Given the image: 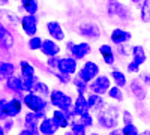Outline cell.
I'll use <instances>...</instances> for the list:
<instances>
[{
	"instance_id": "cell-1",
	"label": "cell",
	"mask_w": 150,
	"mask_h": 135,
	"mask_svg": "<svg viewBox=\"0 0 150 135\" xmlns=\"http://www.w3.org/2000/svg\"><path fill=\"white\" fill-rule=\"evenodd\" d=\"M98 123L105 129H116L119 123V110L114 105H104L98 113Z\"/></svg>"
},
{
	"instance_id": "cell-2",
	"label": "cell",
	"mask_w": 150,
	"mask_h": 135,
	"mask_svg": "<svg viewBox=\"0 0 150 135\" xmlns=\"http://www.w3.org/2000/svg\"><path fill=\"white\" fill-rule=\"evenodd\" d=\"M50 102L51 105H54L57 110H62V111H71L74 108V102H72V98L69 95H66L65 92L62 90H51L50 93Z\"/></svg>"
},
{
	"instance_id": "cell-3",
	"label": "cell",
	"mask_w": 150,
	"mask_h": 135,
	"mask_svg": "<svg viewBox=\"0 0 150 135\" xmlns=\"http://www.w3.org/2000/svg\"><path fill=\"white\" fill-rule=\"evenodd\" d=\"M21 108H23V104L17 99V98H14V99H11V101L2 99L0 101V119L5 122L6 119L15 117L21 113Z\"/></svg>"
},
{
	"instance_id": "cell-4",
	"label": "cell",
	"mask_w": 150,
	"mask_h": 135,
	"mask_svg": "<svg viewBox=\"0 0 150 135\" xmlns=\"http://www.w3.org/2000/svg\"><path fill=\"white\" fill-rule=\"evenodd\" d=\"M107 14L111 18H117L119 21H128L131 18V12L128 6L120 3L119 0H108L107 2Z\"/></svg>"
},
{
	"instance_id": "cell-5",
	"label": "cell",
	"mask_w": 150,
	"mask_h": 135,
	"mask_svg": "<svg viewBox=\"0 0 150 135\" xmlns=\"http://www.w3.org/2000/svg\"><path fill=\"white\" fill-rule=\"evenodd\" d=\"M45 119V111H29L24 117V128L29 129L33 135H39V125Z\"/></svg>"
},
{
	"instance_id": "cell-6",
	"label": "cell",
	"mask_w": 150,
	"mask_h": 135,
	"mask_svg": "<svg viewBox=\"0 0 150 135\" xmlns=\"http://www.w3.org/2000/svg\"><path fill=\"white\" fill-rule=\"evenodd\" d=\"M23 102L30 111H45L47 108V102L44 101V98L36 95V93H27L26 96L23 98Z\"/></svg>"
},
{
	"instance_id": "cell-7",
	"label": "cell",
	"mask_w": 150,
	"mask_h": 135,
	"mask_svg": "<svg viewBox=\"0 0 150 135\" xmlns=\"http://www.w3.org/2000/svg\"><path fill=\"white\" fill-rule=\"evenodd\" d=\"M78 33L87 39H96L101 36V29L93 21H83L78 26Z\"/></svg>"
},
{
	"instance_id": "cell-8",
	"label": "cell",
	"mask_w": 150,
	"mask_h": 135,
	"mask_svg": "<svg viewBox=\"0 0 150 135\" xmlns=\"http://www.w3.org/2000/svg\"><path fill=\"white\" fill-rule=\"evenodd\" d=\"M66 47H68V50L71 51L72 57L77 59V60L84 59L87 54L92 51V47H90L89 42H78V44H75V42H71V41H69V42L66 44Z\"/></svg>"
},
{
	"instance_id": "cell-9",
	"label": "cell",
	"mask_w": 150,
	"mask_h": 135,
	"mask_svg": "<svg viewBox=\"0 0 150 135\" xmlns=\"http://www.w3.org/2000/svg\"><path fill=\"white\" fill-rule=\"evenodd\" d=\"M78 77L86 83H92L96 77H99V66L95 62H86L78 71Z\"/></svg>"
},
{
	"instance_id": "cell-10",
	"label": "cell",
	"mask_w": 150,
	"mask_h": 135,
	"mask_svg": "<svg viewBox=\"0 0 150 135\" xmlns=\"http://www.w3.org/2000/svg\"><path fill=\"white\" fill-rule=\"evenodd\" d=\"M89 87H90L92 93H96V95L102 96L104 93H108V90L111 89V80L107 75H99L90 83Z\"/></svg>"
},
{
	"instance_id": "cell-11",
	"label": "cell",
	"mask_w": 150,
	"mask_h": 135,
	"mask_svg": "<svg viewBox=\"0 0 150 135\" xmlns=\"http://www.w3.org/2000/svg\"><path fill=\"white\" fill-rule=\"evenodd\" d=\"M77 59L74 57H60L59 59V65H57V71L62 74H66V75H72V74L77 72Z\"/></svg>"
},
{
	"instance_id": "cell-12",
	"label": "cell",
	"mask_w": 150,
	"mask_h": 135,
	"mask_svg": "<svg viewBox=\"0 0 150 135\" xmlns=\"http://www.w3.org/2000/svg\"><path fill=\"white\" fill-rule=\"evenodd\" d=\"M21 29L27 36H30V38L32 36H36V32H38V20H36V17L26 14L21 18Z\"/></svg>"
},
{
	"instance_id": "cell-13",
	"label": "cell",
	"mask_w": 150,
	"mask_h": 135,
	"mask_svg": "<svg viewBox=\"0 0 150 135\" xmlns=\"http://www.w3.org/2000/svg\"><path fill=\"white\" fill-rule=\"evenodd\" d=\"M47 32H48L50 36H51V39H54L57 42L65 39V32H63V29H62L59 21H54V20L48 21L47 23Z\"/></svg>"
},
{
	"instance_id": "cell-14",
	"label": "cell",
	"mask_w": 150,
	"mask_h": 135,
	"mask_svg": "<svg viewBox=\"0 0 150 135\" xmlns=\"http://www.w3.org/2000/svg\"><path fill=\"white\" fill-rule=\"evenodd\" d=\"M131 33L123 30V29H112L111 35H110V39L114 45H125L128 41H131Z\"/></svg>"
},
{
	"instance_id": "cell-15",
	"label": "cell",
	"mask_w": 150,
	"mask_h": 135,
	"mask_svg": "<svg viewBox=\"0 0 150 135\" xmlns=\"http://www.w3.org/2000/svg\"><path fill=\"white\" fill-rule=\"evenodd\" d=\"M41 51L47 57H56L60 53V47H59L57 41H54V39H44Z\"/></svg>"
},
{
	"instance_id": "cell-16",
	"label": "cell",
	"mask_w": 150,
	"mask_h": 135,
	"mask_svg": "<svg viewBox=\"0 0 150 135\" xmlns=\"http://www.w3.org/2000/svg\"><path fill=\"white\" fill-rule=\"evenodd\" d=\"M51 119L54 122V125L57 128H69L71 126V119L68 116L66 111H62V110H54L53 114H51Z\"/></svg>"
},
{
	"instance_id": "cell-17",
	"label": "cell",
	"mask_w": 150,
	"mask_h": 135,
	"mask_svg": "<svg viewBox=\"0 0 150 135\" xmlns=\"http://www.w3.org/2000/svg\"><path fill=\"white\" fill-rule=\"evenodd\" d=\"M89 102L84 95H78V98L74 102V113L75 116H84L86 113H89Z\"/></svg>"
},
{
	"instance_id": "cell-18",
	"label": "cell",
	"mask_w": 150,
	"mask_h": 135,
	"mask_svg": "<svg viewBox=\"0 0 150 135\" xmlns=\"http://www.w3.org/2000/svg\"><path fill=\"white\" fill-rule=\"evenodd\" d=\"M0 44H2L3 50H11L14 45V36L5 26H0Z\"/></svg>"
},
{
	"instance_id": "cell-19",
	"label": "cell",
	"mask_w": 150,
	"mask_h": 135,
	"mask_svg": "<svg viewBox=\"0 0 150 135\" xmlns=\"http://www.w3.org/2000/svg\"><path fill=\"white\" fill-rule=\"evenodd\" d=\"M131 92H132V95H134L138 101H143L144 98H146L144 84H143L141 80H138V78H135V80L131 81Z\"/></svg>"
},
{
	"instance_id": "cell-20",
	"label": "cell",
	"mask_w": 150,
	"mask_h": 135,
	"mask_svg": "<svg viewBox=\"0 0 150 135\" xmlns=\"http://www.w3.org/2000/svg\"><path fill=\"white\" fill-rule=\"evenodd\" d=\"M57 129H59V128L54 125V122H53L51 117H45V119L41 122V125H39V132H41L42 135H54Z\"/></svg>"
},
{
	"instance_id": "cell-21",
	"label": "cell",
	"mask_w": 150,
	"mask_h": 135,
	"mask_svg": "<svg viewBox=\"0 0 150 135\" xmlns=\"http://www.w3.org/2000/svg\"><path fill=\"white\" fill-rule=\"evenodd\" d=\"M99 54L102 56L105 65H112V63H114V51H112L111 45H108V44L101 45V47H99Z\"/></svg>"
},
{
	"instance_id": "cell-22",
	"label": "cell",
	"mask_w": 150,
	"mask_h": 135,
	"mask_svg": "<svg viewBox=\"0 0 150 135\" xmlns=\"http://www.w3.org/2000/svg\"><path fill=\"white\" fill-rule=\"evenodd\" d=\"M131 54H132V60L137 62L138 65H143L146 60H147V56H146V51L141 45H134L132 50H131Z\"/></svg>"
},
{
	"instance_id": "cell-23",
	"label": "cell",
	"mask_w": 150,
	"mask_h": 135,
	"mask_svg": "<svg viewBox=\"0 0 150 135\" xmlns=\"http://www.w3.org/2000/svg\"><path fill=\"white\" fill-rule=\"evenodd\" d=\"M6 89L11 92H21L23 90V77H11L6 80Z\"/></svg>"
},
{
	"instance_id": "cell-24",
	"label": "cell",
	"mask_w": 150,
	"mask_h": 135,
	"mask_svg": "<svg viewBox=\"0 0 150 135\" xmlns=\"http://www.w3.org/2000/svg\"><path fill=\"white\" fill-rule=\"evenodd\" d=\"M87 102H89V108L90 110H99V108H104V105H105L102 96L96 95V93H90L89 98H87Z\"/></svg>"
},
{
	"instance_id": "cell-25",
	"label": "cell",
	"mask_w": 150,
	"mask_h": 135,
	"mask_svg": "<svg viewBox=\"0 0 150 135\" xmlns=\"http://www.w3.org/2000/svg\"><path fill=\"white\" fill-rule=\"evenodd\" d=\"M15 74V66L12 65L11 62H2L0 65V75H2L3 80H8L11 77H14Z\"/></svg>"
},
{
	"instance_id": "cell-26",
	"label": "cell",
	"mask_w": 150,
	"mask_h": 135,
	"mask_svg": "<svg viewBox=\"0 0 150 135\" xmlns=\"http://www.w3.org/2000/svg\"><path fill=\"white\" fill-rule=\"evenodd\" d=\"M21 8H23L24 12H26V14H29V15H36L38 9H39L36 0H21Z\"/></svg>"
},
{
	"instance_id": "cell-27",
	"label": "cell",
	"mask_w": 150,
	"mask_h": 135,
	"mask_svg": "<svg viewBox=\"0 0 150 135\" xmlns=\"http://www.w3.org/2000/svg\"><path fill=\"white\" fill-rule=\"evenodd\" d=\"M20 71H21L23 78L35 77V68H33V65H30V62H27V60H21L20 62Z\"/></svg>"
},
{
	"instance_id": "cell-28",
	"label": "cell",
	"mask_w": 150,
	"mask_h": 135,
	"mask_svg": "<svg viewBox=\"0 0 150 135\" xmlns=\"http://www.w3.org/2000/svg\"><path fill=\"white\" fill-rule=\"evenodd\" d=\"M140 18L143 23H150V0H144L140 5Z\"/></svg>"
},
{
	"instance_id": "cell-29",
	"label": "cell",
	"mask_w": 150,
	"mask_h": 135,
	"mask_svg": "<svg viewBox=\"0 0 150 135\" xmlns=\"http://www.w3.org/2000/svg\"><path fill=\"white\" fill-rule=\"evenodd\" d=\"M111 78L114 80V84L119 86L120 89H123L126 86V75L122 72V71H112L111 72Z\"/></svg>"
},
{
	"instance_id": "cell-30",
	"label": "cell",
	"mask_w": 150,
	"mask_h": 135,
	"mask_svg": "<svg viewBox=\"0 0 150 135\" xmlns=\"http://www.w3.org/2000/svg\"><path fill=\"white\" fill-rule=\"evenodd\" d=\"M32 93H36V95H39V96H47V95L51 93V90L48 89V86H47L45 83L38 81V83L35 84V87H33V92H32Z\"/></svg>"
},
{
	"instance_id": "cell-31",
	"label": "cell",
	"mask_w": 150,
	"mask_h": 135,
	"mask_svg": "<svg viewBox=\"0 0 150 135\" xmlns=\"http://www.w3.org/2000/svg\"><path fill=\"white\" fill-rule=\"evenodd\" d=\"M108 96L111 99H114L116 102H122L123 101V92L119 86H112V87L108 90Z\"/></svg>"
},
{
	"instance_id": "cell-32",
	"label": "cell",
	"mask_w": 150,
	"mask_h": 135,
	"mask_svg": "<svg viewBox=\"0 0 150 135\" xmlns=\"http://www.w3.org/2000/svg\"><path fill=\"white\" fill-rule=\"evenodd\" d=\"M72 83H74V86H75V89H77L78 95H84V92L87 90V87H89V83H86L84 80H81L78 75L72 80Z\"/></svg>"
},
{
	"instance_id": "cell-33",
	"label": "cell",
	"mask_w": 150,
	"mask_h": 135,
	"mask_svg": "<svg viewBox=\"0 0 150 135\" xmlns=\"http://www.w3.org/2000/svg\"><path fill=\"white\" fill-rule=\"evenodd\" d=\"M36 83H38V77L36 75L35 77H29V78H23V90L32 93Z\"/></svg>"
},
{
	"instance_id": "cell-34",
	"label": "cell",
	"mask_w": 150,
	"mask_h": 135,
	"mask_svg": "<svg viewBox=\"0 0 150 135\" xmlns=\"http://www.w3.org/2000/svg\"><path fill=\"white\" fill-rule=\"evenodd\" d=\"M42 42H44V39H41L39 36H32V38L29 39V42H27V47L32 51H36V50H41Z\"/></svg>"
},
{
	"instance_id": "cell-35",
	"label": "cell",
	"mask_w": 150,
	"mask_h": 135,
	"mask_svg": "<svg viewBox=\"0 0 150 135\" xmlns=\"http://www.w3.org/2000/svg\"><path fill=\"white\" fill-rule=\"evenodd\" d=\"M71 132L74 135H86V126L81 125L80 122H72L71 123Z\"/></svg>"
},
{
	"instance_id": "cell-36",
	"label": "cell",
	"mask_w": 150,
	"mask_h": 135,
	"mask_svg": "<svg viewBox=\"0 0 150 135\" xmlns=\"http://www.w3.org/2000/svg\"><path fill=\"white\" fill-rule=\"evenodd\" d=\"M122 134H123V135H140V134H138V129L135 128L134 123L125 125V126L122 128Z\"/></svg>"
},
{
	"instance_id": "cell-37",
	"label": "cell",
	"mask_w": 150,
	"mask_h": 135,
	"mask_svg": "<svg viewBox=\"0 0 150 135\" xmlns=\"http://www.w3.org/2000/svg\"><path fill=\"white\" fill-rule=\"evenodd\" d=\"M80 123L81 125H84L86 128H89V126H92L93 125V117L90 116V113H86L84 116H80Z\"/></svg>"
},
{
	"instance_id": "cell-38",
	"label": "cell",
	"mask_w": 150,
	"mask_h": 135,
	"mask_svg": "<svg viewBox=\"0 0 150 135\" xmlns=\"http://www.w3.org/2000/svg\"><path fill=\"white\" fill-rule=\"evenodd\" d=\"M54 75L59 78V81L62 83V84H68L69 81H71V78H69V75H66V74H62V72H54Z\"/></svg>"
},
{
	"instance_id": "cell-39",
	"label": "cell",
	"mask_w": 150,
	"mask_h": 135,
	"mask_svg": "<svg viewBox=\"0 0 150 135\" xmlns=\"http://www.w3.org/2000/svg\"><path fill=\"white\" fill-rule=\"evenodd\" d=\"M140 66L141 65H138V63H137V62H134V60H131V62L128 63V72H131V74H135V72H138L140 71Z\"/></svg>"
},
{
	"instance_id": "cell-40",
	"label": "cell",
	"mask_w": 150,
	"mask_h": 135,
	"mask_svg": "<svg viewBox=\"0 0 150 135\" xmlns=\"http://www.w3.org/2000/svg\"><path fill=\"white\" fill-rule=\"evenodd\" d=\"M57 65H59V57H48V66L51 69H56L57 71Z\"/></svg>"
},
{
	"instance_id": "cell-41",
	"label": "cell",
	"mask_w": 150,
	"mask_h": 135,
	"mask_svg": "<svg viewBox=\"0 0 150 135\" xmlns=\"http://www.w3.org/2000/svg\"><path fill=\"white\" fill-rule=\"evenodd\" d=\"M122 119H123V123L125 125H128V123H132V114L129 113V111H123L122 113Z\"/></svg>"
},
{
	"instance_id": "cell-42",
	"label": "cell",
	"mask_w": 150,
	"mask_h": 135,
	"mask_svg": "<svg viewBox=\"0 0 150 135\" xmlns=\"http://www.w3.org/2000/svg\"><path fill=\"white\" fill-rule=\"evenodd\" d=\"M12 126H14V122H12L11 119H6V120L3 122V128H5V131H11Z\"/></svg>"
},
{
	"instance_id": "cell-43",
	"label": "cell",
	"mask_w": 150,
	"mask_h": 135,
	"mask_svg": "<svg viewBox=\"0 0 150 135\" xmlns=\"http://www.w3.org/2000/svg\"><path fill=\"white\" fill-rule=\"evenodd\" d=\"M110 135H123L122 134V129H111V132H110Z\"/></svg>"
},
{
	"instance_id": "cell-44",
	"label": "cell",
	"mask_w": 150,
	"mask_h": 135,
	"mask_svg": "<svg viewBox=\"0 0 150 135\" xmlns=\"http://www.w3.org/2000/svg\"><path fill=\"white\" fill-rule=\"evenodd\" d=\"M143 80H144V84L150 86V75H149V74H144V75H143Z\"/></svg>"
},
{
	"instance_id": "cell-45",
	"label": "cell",
	"mask_w": 150,
	"mask_h": 135,
	"mask_svg": "<svg viewBox=\"0 0 150 135\" xmlns=\"http://www.w3.org/2000/svg\"><path fill=\"white\" fill-rule=\"evenodd\" d=\"M18 135H33V134H32V132H30L29 129H26V128H24V129H23V131H21V132H20Z\"/></svg>"
},
{
	"instance_id": "cell-46",
	"label": "cell",
	"mask_w": 150,
	"mask_h": 135,
	"mask_svg": "<svg viewBox=\"0 0 150 135\" xmlns=\"http://www.w3.org/2000/svg\"><path fill=\"white\" fill-rule=\"evenodd\" d=\"M131 2H132L134 5H141V3L144 2V0H131Z\"/></svg>"
},
{
	"instance_id": "cell-47",
	"label": "cell",
	"mask_w": 150,
	"mask_h": 135,
	"mask_svg": "<svg viewBox=\"0 0 150 135\" xmlns=\"http://www.w3.org/2000/svg\"><path fill=\"white\" fill-rule=\"evenodd\" d=\"M0 3H2V6H6L9 3V0H0Z\"/></svg>"
},
{
	"instance_id": "cell-48",
	"label": "cell",
	"mask_w": 150,
	"mask_h": 135,
	"mask_svg": "<svg viewBox=\"0 0 150 135\" xmlns=\"http://www.w3.org/2000/svg\"><path fill=\"white\" fill-rule=\"evenodd\" d=\"M0 135H5V128H3V126L0 128Z\"/></svg>"
},
{
	"instance_id": "cell-49",
	"label": "cell",
	"mask_w": 150,
	"mask_h": 135,
	"mask_svg": "<svg viewBox=\"0 0 150 135\" xmlns=\"http://www.w3.org/2000/svg\"><path fill=\"white\" fill-rule=\"evenodd\" d=\"M140 135H150V131H144L143 134H140Z\"/></svg>"
},
{
	"instance_id": "cell-50",
	"label": "cell",
	"mask_w": 150,
	"mask_h": 135,
	"mask_svg": "<svg viewBox=\"0 0 150 135\" xmlns=\"http://www.w3.org/2000/svg\"><path fill=\"white\" fill-rule=\"evenodd\" d=\"M90 135H98V134H90Z\"/></svg>"
}]
</instances>
